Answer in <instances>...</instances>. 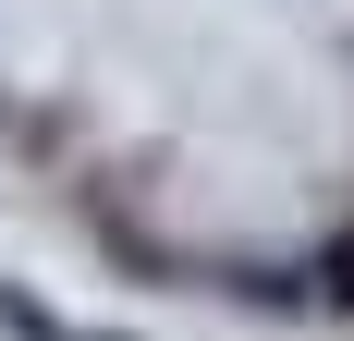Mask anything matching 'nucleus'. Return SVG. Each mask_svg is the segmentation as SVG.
Segmentation results:
<instances>
[{"label":"nucleus","instance_id":"1","mask_svg":"<svg viewBox=\"0 0 354 341\" xmlns=\"http://www.w3.org/2000/svg\"><path fill=\"white\" fill-rule=\"evenodd\" d=\"M318 293H330V305H354V232H342V244L318 256Z\"/></svg>","mask_w":354,"mask_h":341}]
</instances>
